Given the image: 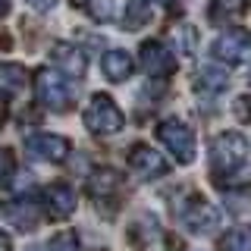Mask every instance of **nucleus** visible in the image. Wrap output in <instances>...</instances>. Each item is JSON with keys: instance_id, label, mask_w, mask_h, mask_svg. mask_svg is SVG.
I'll return each mask as SVG.
<instances>
[{"instance_id": "6ab92c4d", "label": "nucleus", "mask_w": 251, "mask_h": 251, "mask_svg": "<svg viewBox=\"0 0 251 251\" xmlns=\"http://www.w3.org/2000/svg\"><path fill=\"white\" fill-rule=\"evenodd\" d=\"M148 19H151V13L145 10V3H141V0H129V6H126V19H123V25H126V28H138V25H145Z\"/></svg>"}, {"instance_id": "1a4fd4ad", "label": "nucleus", "mask_w": 251, "mask_h": 251, "mask_svg": "<svg viewBox=\"0 0 251 251\" xmlns=\"http://www.w3.org/2000/svg\"><path fill=\"white\" fill-rule=\"evenodd\" d=\"M44 204H47V214H50L53 220H66L69 214L75 210V188L66 185V182H53L44 188Z\"/></svg>"}, {"instance_id": "b1692460", "label": "nucleus", "mask_w": 251, "mask_h": 251, "mask_svg": "<svg viewBox=\"0 0 251 251\" xmlns=\"http://www.w3.org/2000/svg\"><path fill=\"white\" fill-rule=\"evenodd\" d=\"M148 3H154V6H176V0H148Z\"/></svg>"}, {"instance_id": "f257e3e1", "label": "nucleus", "mask_w": 251, "mask_h": 251, "mask_svg": "<svg viewBox=\"0 0 251 251\" xmlns=\"http://www.w3.org/2000/svg\"><path fill=\"white\" fill-rule=\"evenodd\" d=\"M248 160V138L242 132H220V135L210 141V173L220 185L223 179L235 176Z\"/></svg>"}, {"instance_id": "39448f33", "label": "nucleus", "mask_w": 251, "mask_h": 251, "mask_svg": "<svg viewBox=\"0 0 251 251\" xmlns=\"http://www.w3.org/2000/svg\"><path fill=\"white\" fill-rule=\"evenodd\" d=\"M214 57L223 60V63H232V66L251 60V31H245V28L223 31L214 41Z\"/></svg>"}, {"instance_id": "a878e982", "label": "nucleus", "mask_w": 251, "mask_h": 251, "mask_svg": "<svg viewBox=\"0 0 251 251\" xmlns=\"http://www.w3.org/2000/svg\"><path fill=\"white\" fill-rule=\"evenodd\" d=\"M0 248H10V235L6 232H0Z\"/></svg>"}, {"instance_id": "f03ea898", "label": "nucleus", "mask_w": 251, "mask_h": 251, "mask_svg": "<svg viewBox=\"0 0 251 251\" xmlns=\"http://www.w3.org/2000/svg\"><path fill=\"white\" fill-rule=\"evenodd\" d=\"M123 123H126L123 110L107 94H94L91 104L85 107V126H88L94 135H116L123 129Z\"/></svg>"}, {"instance_id": "423d86ee", "label": "nucleus", "mask_w": 251, "mask_h": 251, "mask_svg": "<svg viewBox=\"0 0 251 251\" xmlns=\"http://www.w3.org/2000/svg\"><path fill=\"white\" fill-rule=\"evenodd\" d=\"M25 154L35 157V160L60 163L69 157V141L63 135H53V132H35V135L25 138Z\"/></svg>"}, {"instance_id": "f3484780", "label": "nucleus", "mask_w": 251, "mask_h": 251, "mask_svg": "<svg viewBox=\"0 0 251 251\" xmlns=\"http://www.w3.org/2000/svg\"><path fill=\"white\" fill-rule=\"evenodd\" d=\"M223 251H251V226H239V229H229L220 242Z\"/></svg>"}, {"instance_id": "5701e85b", "label": "nucleus", "mask_w": 251, "mask_h": 251, "mask_svg": "<svg viewBox=\"0 0 251 251\" xmlns=\"http://www.w3.org/2000/svg\"><path fill=\"white\" fill-rule=\"evenodd\" d=\"M28 6H31V10H38V13H47V10L57 6V0H28Z\"/></svg>"}, {"instance_id": "f8f14e48", "label": "nucleus", "mask_w": 251, "mask_h": 251, "mask_svg": "<svg viewBox=\"0 0 251 251\" xmlns=\"http://www.w3.org/2000/svg\"><path fill=\"white\" fill-rule=\"evenodd\" d=\"M50 57L53 63H57V69H63L66 75H85V69H88V60H85V53L78 50L75 44H66V41H60V44H53L50 47Z\"/></svg>"}, {"instance_id": "ddd939ff", "label": "nucleus", "mask_w": 251, "mask_h": 251, "mask_svg": "<svg viewBox=\"0 0 251 251\" xmlns=\"http://www.w3.org/2000/svg\"><path fill=\"white\" fill-rule=\"evenodd\" d=\"M28 73L19 63H0V98H16L25 91Z\"/></svg>"}, {"instance_id": "9d476101", "label": "nucleus", "mask_w": 251, "mask_h": 251, "mask_svg": "<svg viewBox=\"0 0 251 251\" xmlns=\"http://www.w3.org/2000/svg\"><path fill=\"white\" fill-rule=\"evenodd\" d=\"M129 167L135 170L141 179H157V176H163V173H167V160H163V157L157 154L154 148L135 145V148L129 151Z\"/></svg>"}, {"instance_id": "a211bd4d", "label": "nucleus", "mask_w": 251, "mask_h": 251, "mask_svg": "<svg viewBox=\"0 0 251 251\" xmlns=\"http://www.w3.org/2000/svg\"><path fill=\"white\" fill-rule=\"evenodd\" d=\"M245 3H248V0H214V10H210V19L223 22V19H229V16H239L242 10H245Z\"/></svg>"}, {"instance_id": "4468645a", "label": "nucleus", "mask_w": 251, "mask_h": 251, "mask_svg": "<svg viewBox=\"0 0 251 251\" xmlns=\"http://www.w3.org/2000/svg\"><path fill=\"white\" fill-rule=\"evenodd\" d=\"M100 69L110 82H126L132 75V57L126 50H107L104 60H100Z\"/></svg>"}, {"instance_id": "6e6552de", "label": "nucleus", "mask_w": 251, "mask_h": 251, "mask_svg": "<svg viewBox=\"0 0 251 251\" xmlns=\"http://www.w3.org/2000/svg\"><path fill=\"white\" fill-rule=\"evenodd\" d=\"M179 220L185 223V229H192V232H210V229H217V223H220V214L214 207H210L204 198H188L185 201V207L179 210Z\"/></svg>"}, {"instance_id": "393cba45", "label": "nucleus", "mask_w": 251, "mask_h": 251, "mask_svg": "<svg viewBox=\"0 0 251 251\" xmlns=\"http://www.w3.org/2000/svg\"><path fill=\"white\" fill-rule=\"evenodd\" d=\"M6 13H10V0H0V19H3Z\"/></svg>"}, {"instance_id": "4be33fe9", "label": "nucleus", "mask_w": 251, "mask_h": 251, "mask_svg": "<svg viewBox=\"0 0 251 251\" xmlns=\"http://www.w3.org/2000/svg\"><path fill=\"white\" fill-rule=\"evenodd\" d=\"M88 16L91 19H100V22H107V19H113V10H110V0H91L88 6Z\"/></svg>"}, {"instance_id": "dca6fc26", "label": "nucleus", "mask_w": 251, "mask_h": 251, "mask_svg": "<svg viewBox=\"0 0 251 251\" xmlns=\"http://www.w3.org/2000/svg\"><path fill=\"white\" fill-rule=\"evenodd\" d=\"M226 82H229V75H226L220 66H204L201 73H198V85H195V88L207 91V94H220V91L226 88Z\"/></svg>"}, {"instance_id": "aec40b11", "label": "nucleus", "mask_w": 251, "mask_h": 251, "mask_svg": "<svg viewBox=\"0 0 251 251\" xmlns=\"http://www.w3.org/2000/svg\"><path fill=\"white\" fill-rule=\"evenodd\" d=\"M47 251H82V248H78L75 232H60V235H53V239H50Z\"/></svg>"}, {"instance_id": "412c9836", "label": "nucleus", "mask_w": 251, "mask_h": 251, "mask_svg": "<svg viewBox=\"0 0 251 251\" xmlns=\"http://www.w3.org/2000/svg\"><path fill=\"white\" fill-rule=\"evenodd\" d=\"M16 173V157L10 148H0V185H6Z\"/></svg>"}, {"instance_id": "7ed1b4c3", "label": "nucleus", "mask_w": 251, "mask_h": 251, "mask_svg": "<svg viewBox=\"0 0 251 251\" xmlns=\"http://www.w3.org/2000/svg\"><path fill=\"white\" fill-rule=\"evenodd\" d=\"M35 94H38V104L53 110V113H63V110L73 107V85L60 73H50V69H41V73H38Z\"/></svg>"}, {"instance_id": "2eb2a0df", "label": "nucleus", "mask_w": 251, "mask_h": 251, "mask_svg": "<svg viewBox=\"0 0 251 251\" xmlns=\"http://www.w3.org/2000/svg\"><path fill=\"white\" fill-rule=\"evenodd\" d=\"M120 185H123V176L116 170H110V167L98 170L91 176V182H88L94 201H104V198H110V195H116V192H120Z\"/></svg>"}, {"instance_id": "9b49d317", "label": "nucleus", "mask_w": 251, "mask_h": 251, "mask_svg": "<svg viewBox=\"0 0 251 251\" xmlns=\"http://www.w3.org/2000/svg\"><path fill=\"white\" fill-rule=\"evenodd\" d=\"M0 214L10 220L16 229H25V232L35 229V226L41 223V214H38L35 201H25V198H19V201H3V204H0Z\"/></svg>"}, {"instance_id": "20e7f679", "label": "nucleus", "mask_w": 251, "mask_h": 251, "mask_svg": "<svg viewBox=\"0 0 251 251\" xmlns=\"http://www.w3.org/2000/svg\"><path fill=\"white\" fill-rule=\"evenodd\" d=\"M157 138L170 148V154L176 157L179 163H192L195 160V132L188 129L182 120H163L157 126Z\"/></svg>"}, {"instance_id": "bb28decb", "label": "nucleus", "mask_w": 251, "mask_h": 251, "mask_svg": "<svg viewBox=\"0 0 251 251\" xmlns=\"http://www.w3.org/2000/svg\"><path fill=\"white\" fill-rule=\"evenodd\" d=\"M6 120V104H3V98H0V123Z\"/></svg>"}, {"instance_id": "0eeeda50", "label": "nucleus", "mask_w": 251, "mask_h": 251, "mask_svg": "<svg viewBox=\"0 0 251 251\" xmlns=\"http://www.w3.org/2000/svg\"><path fill=\"white\" fill-rule=\"evenodd\" d=\"M141 69L154 78H167L176 73V53L163 41H145L141 44Z\"/></svg>"}]
</instances>
